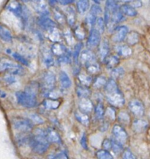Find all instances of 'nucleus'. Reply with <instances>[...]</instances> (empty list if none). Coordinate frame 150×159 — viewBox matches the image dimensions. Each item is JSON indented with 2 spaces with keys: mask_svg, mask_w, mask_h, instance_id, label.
Returning a JSON list of instances; mask_svg holds the SVG:
<instances>
[{
  "mask_svg": "<svg viewBox=\"0 0 150 159\" xmlns=\"http://www.w3.org/2000/svg\"><path fill=\"white\" fill-rule=\"evenodd\" d=\"M101 42V34L96 30L92 28L90 31L88 39H87V46L90 49L97 48Z\"/></svg>",
  "mask_w": 150,
  "mask_h": 159,
  "instance_id": "11",
  "label": "nucleus"
},
{
  "mask_svg": "<svg viewBox=\"0 0 150 159\" xmlns=\"http://www.w3.org/2000/svg\"><path fill=\"white\" fill-rule=\"evenodd\" d=\"M53 8V15H54V18L55 19L56 23H58L59 24L64 25L65 23V17L64 15L63 12H62L61 9H59V8L56 7V6Z\"/></svg>",
  "mask_w": 150,
  "mask_h": 159,
  "instance_id": "35",
  "label": "nucleus"
},
{
  "mask_svg": "<svg viewBox=\"0 0 150 159\" xmlns=\"http://www.w3.org/2000/svg\"><path fill=\"white\" fill-rule=\"evenodd\" d=\"M74 37H76V39L79 40H82L86 38L87 37V34H86V30L81 25L76 26L74 29Z\"/></svg>",
  "mask_w": 150,
  "mask_h": 159,
  "instance_id": "41",
  "label": "nucleus"
},
{
  "mask_svg": "<svg viewBox=\"0 0 150 159\" xmlns=\"http://www.w3.org/2000/svg\"><path fill=\"white\" fill-rule=\"evenodd\" d=\"M78 79H79V85L88 88L93 84V77L87 73L84 72H79L78 74Z\"/></svg>",
  "mask_w": 150,
  "mask_h": 159,
  "instance_id": "24",
  "label": "nucleus"
},
{
  "mask_svg": "<svg viewBox=\"0 0 150 159\" xmlns=\"http://www.w3.org/2000/svg\"><path fill=\"white\" fill-rule=\"evenodd\" d=\"M75 118L79 124H82L86 127L89 126L90 124V116H88V114H86L79 110H76L75 112Z\"/></svg>",
  "mask_w": 150,
  "mask_h": 159,
  "instance_id": "33",
  "label": "nucleus"
},
{
  "mask_svg": "<svg viewBox=\"0 0 150 159\" xmlns=\"http://www.w3.org/2000/svg\"><path fill=\"white\" fill-rule=\"evenodd\" d=\"M80 144H81V146H82V147L85 149V150H88L89 149L88 141H87V134L86 133H83L82 138H81Z\"/></svg>",
  "mask_w": 150,
  "mask_h": 159,
  "instance_id": "55",
  "label": "nucleus"
},
{
  "mask_svg": "<svg viewBox=\"0 0 150 159\" xmlns=\"http://www.w3.org/2000/svg\"><path fill=\"white\" fill-rule=\"evenodd\" d=\"M95 60H96V56H95L94 53L91 50L87 49L81 51L80 55H79V65H82L84 66H86V65L91 63L92 61H93Z\"/></svg>",
  "mask_w": 150,
  "mask_h": 159,
  "instance_id": "15",
  "label": "nucleus"
},
{
  "mask_svg": "<svg viewBox=\"0 0 150 159\" xmlns=\"http://www.w3.org/2000/svg\"><path fill=\"white\" fill-rule=\"evenodd\" d=\"M149 127V123L144 119H136L133 121L132 125V130L137 134H142L146 131Z\"/></svg>",
  "mask_w": 150,
  "mask_h": 159,
  "instance_id": "19",
  "label": "nucleus"
},
{
  "mask_svg": "<svg viewBox=\"0 0 150 159\" xmlns=\"http://www.w3.org/2000/svg\"><path fill=\"white\" fill-rule=\"evenodd\" d=\"M107 82V79H106V77L103 75H99L96 78V79H93V82L92 85L93 86V88L95 89H101L104 88V86L106 85Z\"/></svg>",
  "mask_w": 150,
  "mask_h": 159,
  "instance_id": "40",
  "label": "nucleus"
},
{
  "mask_svg": "<svg viewBox=\"0 0 150 159\" xmlns=\"http://www.w3.org/2000/svg\"><path fill=\"white\" fill-rule=\"evenodd\" d=\"M51 51L54 56L57 57H63L71 54V51L62 43H54L51 47Z\"/></svg>",
  "mask_w": 150,
  "mask_h": 159,
  "instance_id": "14",
  "label": "nucleus"
},
{
  "mask_svg": "<svg viewBox=\"0 0 150 159\" xmlns=\"http://www.w3.org/2000/svg\"><path fill=\"white\" fill-rule=\"evenodd\" d=\"M116 51L118 55L123 57H130L132 54V48L128 45H119L118 47H117Z\"/></svg>",
  "mask_w": 150,
  "mask_h": 159,
  "instance_id": "34",
  "label": "nucleus"
},
{
  "mask_svg": "<svg viewBox=\"0 0 150 159\" xmlns=\"http://www.w3.org/2000/svg\"><path fill=\"white\" fill-rule=\"evenodd\" d=\"M129 34V28L126 26H118L112 31L111 40L115 43H121L126 39Z\"/></svg>",
  "mask_w": 150,
  "mask_h": 159,
  "instance_id": "9",
  "label": "nucleus"
},
{
  "mask_svg": "<svg viewBox=\"0 0 150 159\" xmlns=\"http://www.w3.org/2000/svg\"><path fill=\"white\" fill-rule=\"evenodd\" d=\"M66 31L67 32L63 33V34H62V37H64V38L66 40L67 43H69V44H71V43H73L74 38H73V36L72 35V34L70 33L69 30H66Z\"/></svg>",
  "mask_w": 150,
  "mask_h": 159,
  "instance_id": "56",
  "label": "nucleus"
},
{
  "mask_svg": "<svg viewBox=\"0 0 150 159\" xmlns=\"http://www.w3.org/2000/svg\"><path fill=\"white\" fill-rule=\"evenodd\" d=\"M11 55L12 56L14 59L17 62H19L21 65H25V66H29L30 65V62L24 56H23L22 54H19L17 52H11Z\"/></svg>",
  "mask_w": 150,
  "mask_h": 159,
  "instance_id": "44",
  "label": "nucleus"
},
{
  "mask_svg": "<svg viewBox=\"0 0 150 159\" xmlns=\"http://www.w3.org/2000/svg\"><path fill=\"white\" fill-rule=\"evenodd\" d=\"M0 72H6L12 75H23L25 70L20 64L15 63L8 57L0 59Z\"/></svg>",
  "mask_w": 150,
  "mask_h": 159,
  "instance_id": "4",
  "label": "nucleus"
},
{
  "mask_svg": "<svg viewBox=\"0 0 150 159\" xmlns=\"http://www.w3.org/2000/svg\"><path fill=\"white\" fill-rule=\"evenodd\" d=\"M79 111L88 114L90 113L93 110V104L92 101L88 98L86 99H79Z\"/></svg>",
  "mask_w": 150,
  "mask_h": 159,
  "instance_id": "22",
  "label": "nucleus"
},
{
  "mask_svg": "<svg viewBox=\"0 0 150 159\" xmlns=\"http://www.w3.org/2000/svg\"><path fill=\"white\" fill-rule=\"evenodd\" d=\"M122 159H136L135 155L132 153V152L129 149L123 151Z\"/></svg>",
  "mask_w": 150,
  "mask_h": 159,
  "instance_id": "52",
  "label": "nucleus"
},
{
  "mask_svg": "<svg viewBox=\"0 0 150 159\" xmlns=\"http://www.w3.org/2000/svg\"><path fill=\"white\" fill-rule=\"evenodd\" d=\"M105 27L106 26L105 23H104V18L101 16H99L97 17V19L96 20V22H95L94 25H93V26L92 28L96 30V31H98V32L102 35L104 33V31H105Z\"/></svg>",
  "mask_w": 150,
  "mask_h": 159,
  "instance_id": "38",
  "label": "nucleus"
},
{
  "mask_svg": "<svg viewBox=\"0 0 150 159\" xmlns=\"http://www.w3.org/2000/svg\"><path fill=\"white\" fill-rule=\"evenodd\" d=\"M104 64H105L106 67L108 68L109 69H112L117 68L118 65H119L120 58L117 55H110L109 54L104 61Z\"/></svg>",
  "mask_w": 150,
  "mask_h": 159,
  "instance_id": "25",
  "label": "nucleus"
},
{
  "mask_svg": "<svg viewBox=\"0 0 150 159\" xmlns=\"http://www.w3.org/2000/svg\"><path fill=\"white\" fill-rule=\"evenodd\" d=\"M96 156L97 159H114L111 154L104 149L97 151L96 153Z\"/></svg>",
  "mask_w": 150,
  "mask_h": 159,
  "instance_id": "46",
  "label": "nucleus"
},
{
  "mask_svg": "<svg viewBox=\"0 0 150 159\" xmlns=\"http://www.w3.org/2000/svg\"><path fill=\"white\" fill-rule=\"evenodd\" d=\"M104 92L106 99L112 107H121L124 105V96L115 79H110L107 80L104 86Z\"/></svg>",
  "mask_w": 150,
  "mask_h": 159,
  "instance_id": "2",
  "label": "nucleus"
},
{
  "mask_svg": "<svg viewBox=\"0 0 150 159\" xmlns=\"http://www.w3.org/2000/svg\"><path fill=\"white\" fill-rule=\"evenodd\" d=\"M118 120L121 124H129L130 123V116L129 113L125 111H121L118 113Z\"/></svg>",
  "mask_w": 150,
  "mask_h": 159,
  "instance_id": "45",
  "label": "nucleus"
},
{
  "mask_svg": "<svg viewBox=\"0 0 150 159\" xmlns=\"http://www.w3.org/2000/svg\"><path fill=\"white\" fill-rule=\"evenodd\" d=\"M90 11H91L92 12H93L94 14H96L97 16H99V15H101V12H102V9H101V7L99 6V5L93 4V6L90 7Z\"/></svg>",
  "mask_w": 150,
  "mask_h": 159,
  "instance_id": "54",
  "label": "nucleus"
},
{
  "mask_svg": "<svg viewBox=\"0 0 150 159\" xmlns=\"http://www.w3.org/2000/svg\"><path fill=\"white\" fill-rule=\"evenodd\" d=\"M97 17L99 16H97L96 14L92 12L91 11H89V12L87 13V16H86V19H85V23L89 28H90V30L92 29V27H93V25H94Z\"/></svg>",
  "mask_w": 150,
  "mask_h": 159,
  "instance_id": "43",
  "label": "nucleus"
},
{
  "mask_svg": "<svg viewBox=\"0 0 150 159\" xmlns=\"http://www.w3.org/2000/svg\"><path fill=\"white\" fill-rule=\"evenodd\" d=\"M56 77L54 74L51 71H45L41 76L40 83V88L43 95L48 96L51 91L55 89Z\"/></svg>",
  "mask_w": 150,
  "mask_h": 159,
  "instance_id": "5",
  "label": "nucleus"
},
{
  "mask_svg": "<svg viewBox=\"0 0 150 159\" xmlns=\"http://www.w3.org/2000/svg\"><path fill=\"white\" fill-rule=\"evenodd\" d=\"M95 117L98 120H101L104 118V113H105V109H104V104L102 102H98L97 104L94 107Z\"/></svg>",
  "mask_w": 150,
  "mask_h": 159,
  "instance_id": "36",
  "label": "nucleus"
},
{
  "mask_svg": "<svg viewBox=\"0 0 150 159\" xmlns=\"http://www.w3.org/2000/svg\"><path fill=\"white\" fill-rule=\"evenodd\" d=\"M65 21L71 27H73L76 21V11L73 6H68L65 10Z\"/></svg>",
  "mask_w": 150,
  "mask_h": 159,
  "instance_id": "18",
  "label": "nucleus"
},
{
  "mask_svg": "<svg viewBox=\"0 0 150 159\" xmlns=\"http://www.w3.org/2000/svg\"><path fill=\"white\" fill-rule=\"evenodd\" d=\"M76 94L79 99H90L91 96V90L88 87L82 86L81 85H78L76 87Z\"/></svg>",
  "mask_w": 150,
  "mask_h": 159,
  "instance_id": "31",
  "label": "nucleus"
},
{
  "mask_svg": "<svg viewBox=\"0 0 150 159\" xmlns=\"http://www.w3.org/2000/svg\"><path fill=\"white\" fill-rule=\"evenodd\" d=\"M40 54H41L42 62L47 68H50L54 65V58L51 51V48H48L45 46L43 47L40 50Z\"/></svg>",
  "mask_w": 150,
  "mask_h": 159,
  "instance_id": "12",
  "label": "nucleus"
},
{
  "mask_svg": "<svg viewBox=\"0 0 150 159\" xmlns=\"http://www.w3.org/2000/svg\"><path fill=\"white\" fill-rule=\"evenodd\" d=\"M7 9H9L10 12H12V13L15 16H16L17 17H20V18H23V14H24V9H23V6L20 4V2L16 1H12L9 3V5L7 6Z\"/></svg>",
  "mask_w": 150,
  "mask_h": 159,
  "instance_id": "20",
  "label": "nucleus"
},
{
  "mask_svg": "<svg viewBox=\"0 0 150 159\" xmlns=\"http://www.w3.org/2000/svg\"><path fill=\"white\" fill-rule=\"evenodd\" d=\"M112 134L116 142L120 144L121 145H124L128 142L129 140V134L126 132L125 129L120 124H115L112 129Z\"/></svg>",
  "mask_w": 150,
  "mask_h": 159,
  "instance_id": "8",
  "label": "nucleus"
},
{
  "mask_svg": "<svg viewBox=\"0 0 150 159\" xmlns=\"http://www.w3.org/2000/svg\"><path fill=\"white\" fill-rule=\"evenodd\" d=\"M112 141V146H111V151H113L115 154H120L121 152H123V146L118 144V142L115 141L114 139H111Z\"/></svg>",
  "mask_w": 150,
  "mask_h": 159,
  "instance_id": "49",
  "label": "nucleus"
},
{
  "mask_svg": "<svg viewBox=\"0 0 150 159\" xmlns=\"http://www.w3.org/2000/svg\"><path fill=\"white\" fill-rule=\"evenodd\" d=\"M43 107L48 110H56L59 108L61 105V101L59 99H47L42 103Z\"/></svg>",
  "mask_w": 150,
  "mask_h": 159,
  "instance_id": "30",
  "label": "nucleus"
},
{
  "mask_svg": "<svg viewBox=\"0 0 150 159\" xmlns=\"http://www.w3.org/2000/svg\"><path fill=\"white\" fill-rule=\"evenodd\" d=\"M28 144L36 154L44 155L48 150L50 146V143L47 140L45 130L40 128L35 130L30 136Z\"/></svg>",
  "mask_w": 150,
  "mask_h": 159,
  "instance_id": "3",
  "label": "nucleus"
},
{
  "mask_svg": "<svg viewBox=\"0 0 150 159\" xmlns=\"http://www.w3.org/2000/svg\"><path fill=\"white\" fill-rule=\"evenodd\" d=\"M47 35H48L49 40L54 43H60V41L62 40V34H61V32L57 27L52 28V29L47 31Z\"/></svg>",
  "mask_w": 150,
  "mask_h": 159,
  "instance_id": "27",
  "label": "nucleus"
},
{
  "mask_svg": "<svg viewBox=\"0 0 150 159\" xmlns=\"http://www.w3.org/2000/svg\"><path fill=\"white\" fill-rule=\"evenodd\" d=\"M124 16L121 13L118 2L107 1L104 12V23L109 31H113L118 23L124 20Z\"/></svg>",
  "mask_w": 150,
  "mask_h": 159,
  "instance_id": "1",
  "label": "nucleus"
},
{
  "mask_svg": "<svg viewBox=\"0 0 150 159\" xmlns=\"http://www.w3.org/2000/svg\"><path fill=\"white\" fill-rule=\"evenodd\" d=\"M37 24L43 30L48 31L52 28L57 27V23L52 20L51 19L48 18V16H40L37 20Z\"/></svg>",
  "mask_w": 150,
  "mask_h": 159,
  "instance_id": "17",
  "label": "nucleus"
},
{
  "mask_svg": "<svg viewBox=\"0 0 150 159\" xmlns=\"http://www.w3.org/2000/svg\"><path fill=\"white\" fill-rule=\"evenodd\" d=\"M129 110L135 116L141 117L145 113V107L139 99H132L129 103Z\"/></svg>",
  "mask_w": 150,
  "mask_h": 159,
  "instance_id": "10",
  "label": "nucleus"
},
{
  "mask_svg": "<svg viewBox=\"0 0 150 159\" xmlns=\"http://www.w3.org/2000/svg\"><path fill=\"white\" fill-rule=\"evenodd\" d=\"M33 6V8L38 12L41 16H48L50 13L48 5L45 1H31L30 2Z\"/></svg>",
  "mask_w": 150,
  "mask_h": 159,
  "instance_id": "13",
  "label": "nucleus"
},
{
  "mask_svg": "<svg viewBox=\"0 0 150 159\" xmlns=\"http://www.w3.org/2000/svg\"><path fill=\"white\" fill-rule=\"evenodd\" d=\"M124 70L121 67H117V68H114L111 71V79H117L121 78V76L124 75Z\"/></svg>",
  "mask_w": 150,
  "mask_h": 159,
  "instance_id": "47",
  "label": "nucleus"
},
{
  "mask_svg": "<svg viewBox=\"0 0 150 159\" xmlns=\"http://www.w3.org/2000/svg\"><path fill=\"white\" fill-rule=\"evenodd\" d=\"M138 40H139V34L135 31L129 33L127 37H126V41H127L128 44L129 45L136 44Z\"/></svg>",
  "mask_w": 150,
  "mask_h": 159,
  "instance_id": "42",
  "label": "nucleus"
},
{
  "mask_svg": "<svg viewBox=\"0 0 150 159\" xmlns=\"http://www.w3.org/2000/svg\"><path fill=\"white\" fill-rule=\"evenodd\" d=\"M49 159H68V156L65 152L61 151V152L50 155Z\"/></svg>",
  "mask_w": 150,
  "mask_h": 159,
  "instance_id": "50",
  "label": "nucleus"
},
{
  "mask_svg": "<svg viewBox=\"0 0 150 159\" xmlns=\"http://www.w3.org/2000/svg\"><path fill=\"white\" fill-rule=\"evenodd\" d=\"M45 133H46L47 140L50 144H62L61 137L55 129L52 128V127H48L45 130Z\"/></svg>",
  "mask_w": 150,
  "mask_h": 159,
  "instance_id": "16",
  "label": "nucleus"
},
{
  "mask_svg": "<svg viewBox=\"0 0 150 159\" xmlns=\"http://www.w3.org/2000/svg\"><path fill=\"white\" fill-rule=\"evenodd\" d=\"M16 99L17 103L25 108H34L37 105V97L28 94L24 91L16 93Z\"/></svg>",
  "mask_w": 150,
  "mask_h": 159,
  "instance_id": "6",
  "label": "nucleus"
},
{
  "mask_svg": "<svg viewBox=\"0 0 150 159\" xmlns=\"http://www.w3.org/2000/svg\"><path fill=\"white\" fill-rule=\"evenodd\" d=\"M110 53V44L107 40H104L101 42L98 46V56L102 61L109 55Z\"/></svg>",
  "mask_w": 150,
  "mask_h": 159,
  "instance_id": "21",
  "label": "nucleus"
},
{
  "mask_svg": "<svg viewBox=\"0 0 150 159\" xmlns=\"http://www.w3.org/2000/svg\"><path fill=\"white\" fill-rule=\"evenodd\" d=\"M123 4L121 6H119L120 11L121 12V13L124 16H128L133 17L137 16L138 12L135 9H134L133 7H132L131 6H129V4L125 3L124 2H122Z\"/></svg>",
  "mask_w": 150,
  "mask_h": 159,
  "instance_id": "26",
  "label": "nucleus"
},
{
  "mask_svg": "<svg viewBox=\"0 0 150 159\" xmlns=\"http://www.w3.org/2000/svg\"><path fill=\"white\" fill-rule=\"evenodd\" d=\"M117 113L115 111V109L112 107H108L106 108L105 113H104V117L106 120L109 122H113L116 119Z\"/></svg>",
  "mask_w": 150,
  "mask_h": 159,
  "instance_id": "39",
  "label": "nucleus"
},
{
  "mask_svg": "<svg viewBox=\"0 0 150 159\" xmlns=\"http://www.w3.org/2000/svg\"><path fill=\"white\" fill-rule=\"evenodd\" d=\"M124 2L127 3V4H129V6H131L132 7H133L134 9H135V8L141 7L142 5H143L142 2H140V1H129V2Z\"/></svg>",
  "mask_w": 150,
  "mask_h": 159,
  "instance_id": "57",
  "label": "nucleus"
},
{
  "mask_svg": "<svg viewBox=\"0 0 150 159\" xmlns=\"http://www.w3.org/2000/svg\"><path fill=\"white\" fill-rule=\"evenodd\" d=\"M111 146H112V141L111 139H105L103 141L102 148L104 150L107 151H111Z\"/></svg>",
  "mask_w": 150,
  "mask_h": 159,
  "instance_id": "53",
  "label": "nucleus"
},
{
  "mask_svg": "<svg viewBox=\"0 0 150 159\" xmlns=\"http://www.w3.org/2000/svg\"><path fill=\"white\" fill-rule=\"evenodd\" d=\"M86 69H87V74H89L90 75H98L101 71V67L100 65L97 63V61L95 60L93 61H92L91 63L88 64L87 65H86Z\"/></svg>",
  "mask_w": 150,
  "mask_h": 159,
  "instance_id": "32",
  "label": "nucleus"
},
{
  "mask_svg": "<svg viewBox=\"0 0 150 159\" xmlns=\"http://www.w3.org/2000/svg\"><path fill=\"white\" fill-rule=\"evenodd\" d=\"M29 120L34 124H41L44 123V120L42 119L41 116L37 113H32L30 115Z\"/></svg>",
  "mask_w": 150,
  "mask_h": 159,
  "instance_id": "48",
  "label": "nucleus"
},
{
  "mask_svg": "<svg viewBox=\"0 0 150 159\" xmlns=\"http://www.w3.org/2000/svg\"><path fill=\"white\" fill-rule=\"evenodd\" d=\"M57 3H59V4L62 5V6H70L71 4H73L74 2V1H65V0H62V1H56Z\"/></svg>",
  "mask_w": 150,
  "mask_h": 159,
  "instance_id": "58",
  "label": "nucleus"
},
{
  "mask_svg": "<svg viewBox=\"0 0 150 159\" xmlns=\"http://www.w3.org/2000/svg\"><path fill=\"white\" fill-rule=\"evenodd\" d=\"M89 8H90V2L87 0H81L76 2V10L81 15L85 14Z\"/></svg>",
  "mask_w": 150,
  "mask_h": 159,
  "instance_id": "37",
  "label": "nucleus"
},
{
  "mask_svg": "<svg viewBox=\"0 0 150 159\" xmlns=\"http://www.w3.org/2000/svg\"><path fill=\"white\" fill-rule=\"evenodd\" d=\"M12 124L14 130L20 134H30L34 127V124L26 118H14Z\"/></svg>",
  "mask_w": 150,
  "mask_h": 159,
  "instance_id": "7",
  "label": "nucleus"
},
{
  "mask_svg": "<svg viewBox=\"0 0 150 159\" xmlns=\"http://www.w3.org/2000/svg\"><path fill=\"white\" fill-rule=\"evenodd\" d=\"M0 39L6 43H10L12 40L10 30L2 24H0Z\"/></svg>",
  "mask_w": 150,
  "mask_h": 159,
  "instance_id": "23",
  "label": "nucleus"
},
{
  "mask_svg": "<svg viewBox=\"0 0 150 159\" xmlns=\"http://www.w3.org/2000/svg\"><path fill=\"white\" fill-rule=\"evenodd\" d=\"M40 84L37 82H29L27 85L25 87L24 92H26L28 94L31 95V96H34L37 97V95L38 94V92L40 90Z\"/></svg>",
  "mask_w": 150,
  "mask_h": 159,
  "instance_id": "29",
  "label": "nucleus"
},
{
  "mask_svg": "<svg viewBox=\"0 0 150 159\" xmlns=\"http://www.w3.org/2000/svg\"><path fill=\"white\" fill-rule=\"evenodd\" d=\"M2 80L4 81L6 84H9V85H10V84H13L16 82V79L15 76L9 74H6V75L3 76Z\"/></svg>",
  "mask_w": 150,
  "mask_h": 159,
  "instance_id": "51",
  "label": "nucleus"
},
{
  "mask_svg": "<svg viewBox=\"0 0 150 159\" xmlns=\"http://www.w3.org/2000/svg\"><path fill=\"white\" fill-rule=\"evenodd\" d=\"M59 79L61 86L64 89H69L72 86L71 79H70L69 76L68 75V74L65 71H62L59 73Z\"/></svg>",
  "mask_w": 150,
  "mask_h": 159,
  "instance_id": "28",
  "label": "nucleus"
}]
</instances>
